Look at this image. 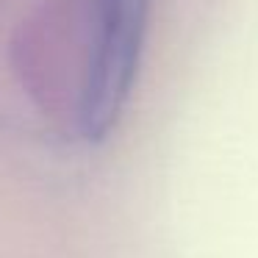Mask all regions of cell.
Masks as SVG:
<instances>
[{
	"mask_svg": "<svg viewBox=\"0 0 258 258\" xmlns=\"http://www.w3.org/2000/svg\"><path fill=\"white\" fill-rule=\"evenodd\" d=\"M95 45L86 64L78 97V134L86 142H100L114 131L136 73L145 45L150 0H92Z\"/></svg>",
	"mask_w": 258,
	"mask_h": 258,
	"instance_id": "1",
	"label": "cell"
}]
</instances>
